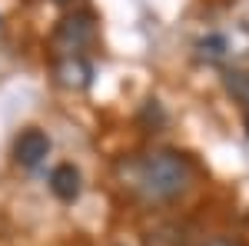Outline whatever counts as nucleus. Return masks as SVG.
I'll use <instances>...</instances> for the list:
<instances>
[{"instance_id": "nucleus-1", "label": "nucleus", "mask_w": 249, "mask_h": 246, "mask_svg": "<svg viewBox=\"0 0 249 246\" xmlns=\"http://www.w3.org/2000/svg\"><path fill=\"white\" fill-rule=\"evenodd\" d=\"M130 187L153 200V203H166V200H176L183 196L193 183V163L176 150H153L146 156H140L130 170Z\"/></svg>"}, {"instance_id": "nucleus-5", "label": "nucleus", "mask_w": 249, "mask_h": 246, "mask_svg": "<svg viewBox=\"0 0 249 246\" xmlns=\"http://www.w3.org/2000/svg\"><path fill=\"white\" fill-rule=\"evenodd\" d=\"M50 189L57 193L60 200H77L80 196V170L77 167H70V163H60L57 170L50 173Z\"/></svg>"}, {"instance_id": "nucleus-8", "label": "nucleus", "mask_w": 249, "mask_h": 246, "mask_svg": "<svg viewBox=\"0 0 249 246\" xmlns=\"http://www.w3.org/2000/svg\"><path fill=\"white\" fill-rule=\"evenodd\" d=\"M206 246H239V243H232V240H223V236H216V240H210Z\"/></svg>"}, {"instance_id": "nucleus-7", "label": "nucleus", "mask_w": 249, "mask_h": 246, "mask_svg": "<svg viewBox=\"0 0 249 246\" xmlns=\"http://www.w3.org/2000/svg\"><path fill=\"white\" fill-rule=\"evenodd\" d=\"M223 47H226V40H223V37L199 40V50H203V54H210V57H223Z\"/></svg>"}, {"instance_id": "nucleus-3", "label": "nucleus", "mask_w": 249, "mask_h": 246, "mask_svg": "<svg viewBox=\"0 0 249 246\" xmlns=\"http://www.w3.org/2000/svg\"><path fill=\"white\" fill-rule=\"evenodd\" d=\"M47 153H50V136L43 130H37V127L23 130L17 136V143H14V156H17L20 167H27V170L40 167V163L47 160Z\"/></svg>"}, {"instance_id": "nucleus-4", "label": "nucleus", "mask_w": 249, "mask_h": 246, "mask_svg": "<svg viewBox=\"0 0 249 246\" xmlns=\"http://www.w3.org/2000/svg\"><path fill=\"white\" fill-rule=\"evenodd\" d=\"M53 76H57L60 87H67V90H87L90 80H93V67L80 54L77 57H60L57 67H53Z\"/></svg>"}, {"instance_id": "nucleus-2", "label": "nucleus", "mask_w": 249, "mask_h": 246, "mask_svg": "<svg viewBox=\"0 0 249 246\" xmlns=\"http://www.w3.org/2000/svg\"><path fill=\"white\" fill-rule=\"evenodd\" d=\"M93 37H96L93 17L90 14H73V17H63L60 27L53 30V50L60 57H77V50L93 43Z\"/></svg>"}, {"instance_id": "nucleus-6", "label": "nucleus", "mask_w": 249, "mask_h": 246, "mask_svg": "<svg viewBox=\"0 0 249 246\" xmlns=\"http://www.w3.org/2000/svg\"><path fill=\"white\" fill-rule=\"evenodd\" d=\"M226 90L249 107V70H230L226 74Z\"/></svg>"}]
</instances>
